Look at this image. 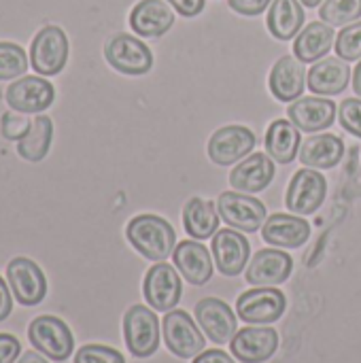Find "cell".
<instances>
[{"label":"cell","mask_w":361,"mask_h":363,"mask_svg":"<svg viewBox=\"0 0 361 363\" xmlns=\"http://www.w3.org/2000/svg\"><path fill=\"white\" fill-rule=\"evenodd\" d=\"M294 259L279 249H262L253 255L247 268V283L255 287H277L289 279Z\"/></svg>","instance_id":"cell-16"},{"label":"cell","mask_w":361,"mask_h":363,"mask_svg":"<svg viewBox=\"0 0 361 363\" xmlns=\"http://www.w3.org/2000/svg\"><path fill=\"white\" fill-rule=\"evenodd\" d=\"M106 62L121 74H147L153 68L151 49L132 34H115L104 45Z\"/></svg>","instance_id":"cell-4"},{"label":"cell","mask_w":361,"mask_h":363,"mask_svg":"<svg viewBox=\"0 0 361 363\" xmlns=\"http://www.w3.org/2000/svg\"><path fill=\"white\" fill-rule=\"evenodd\" d=\"M17 363H47V359H45L43 355L34 353V351H28V353H23V355L19 357V362Z\"/></svg>","instance_id":"cell-41"},{"label":"cell","mask_w":361,"mask_h":363,"mask_svg":"<svg viewBox=\"0 0 361 363\" xmlns=\"http://www.w3.org/2000/svg\"><path fill=\"white\" fill-rule=\"evenodd\" d=\"M255 134L247 125H223L209 140V157L217 166L243 162L255 149Z\"/></svg>","instance_id":"cell-12"},{"label":"cell","mask_w":361,"mask_h":363,"mask_svg":"<svg viewBox=\"0 0 361 363\" xmlns=\"http://www.w3.org/2000/svg\"><path fill=\"white\" fill-rule=\"evenodd\" d=\"M251 255L249 240L238 230H219L213 236V257L223 277H238Z\"/></svg>","instance_id":"cell-17"},{"label":"cell","mask_w":361,"mask_h":363,"mask_svg":"<svg viewBox=\"0 0 361 363\" xmlns=\"http://www.w3.org/2000/svg\"><path fill=\"white\" fill-rule=\"evenodd\" d=\"M162 330H164L166 347L174 357L191 359V357H198L206 347L202 332L198 330V325L185 311L166 313L162 321Z\"/></svg>","instance_id":"cell-6"},{"label":"cell","mask_w":361,"mask_h":363,"mask_svg":"<svg viewBox=\"0 0 361 363\" xmlns=\"http://www.w3.org/2000/svg\"><path fill=\"white\" fill-rule=\"evenodd\" d=\"M74 363H126L123 355L104 345H85L79 349Z\"/></svg>","instance_id":"cell-34"},{"label":"cell","mask_w":361,"mask_h":363,"mask_svg":"<svg viewBox=\"0 0 361 363\" xmlns=\"http://www.w3.org/2000/svg\"><path fill=\"white\" fill-rule=\"evenodd\" d=\"M319 17L330 26H349L361 19V0H323Z\"/></svg>","instance_id":"cell-31"},{"label":"cell","mask_w":361,"mask_h":363,"mask_svg":"<svg viewBox=\"0 0 361 363\" xmlns=\"http://www.w3.org/2000/svg\"><path fill=\"white\" fill-rule=\"evenodd\" d=\"M6 281L21 306H36L47 296V279L43 270L28 257H15L9 262Z\"/></svg>","instance_id":"cell-11"},{"label":"cell","mask_w":361,"mask_h":363,"mask_svg":"<svg viewBox=\"0 0 361 363\" xmlns=\"http://www.w3.org/2000/svg\"><path fill=\"white\" fill-rule=\"evenodd\" d=\"M185 232L196 240H206L219 230V211L217 204L204 198H191L183 208Z\"/></svg>","instance_id":"cell-29"},{"label":"cell","mask_w":361,"mask_h":363,"mask_svg":"<svg viewBox=\"0 0 361 363\" xmlns=\"http://www.w3.org/2000/svg\"><path fill=\"white\" fill-rule=\"evenodd\" d=\"M262 236L268 245L281 247V249H298L311 238V225L298 215H287V213H277L272 215L264 228Z\"/></svg>","instance_id":"cell-22"},{"label":"cell","mask_w":361,"mask_h":363,"mask_svg":"<svg viewBox=\"0 0 361 363\" xmlns=\"http://www.w3.org/2000/svg\"><path fill=\"white\" fill-rule=\"evenodd\" d=\"M328 196V181L313 168H302L294 174L285 204L294 215H313Z\"/></svg>","instance_id":"cell-10"},{"label":"cell","mask_w":361,"mask_h":363,"mask_svg":"<svg viewBox=\"0 0 361 363\" xmlns=\"http://www.w3.org/2000/svg\"><path fill=\"white\" fill-rule=\"evenodd\" d=\"M143 294L147 304L157 313H170L174 311V306L181 300L183 294V285L181 279L177 274V270L166 264V262H157L155 266L149 268L145 283H143Z\"/></svg>","instance_id":"cell-9"},{"label":"cell","mask_w":361,"mask_h":363,"mask_svg":"<svg viewBox=\"0 0 361 363\" xmlns=\"http://www.w3.org/2000/svg\"><path fill=\"white\" fill-rule=\"evenodd\" d=\"M21 345L11 334H0V363H15L19 357Z\"/></svg>","instance_id":"cell-37"},{"label":"cell","mask_w":361,"mask_h":363,"mask_svg":"<svg viewBox=\"0 0 361 363\" xmlns=\"http://www.w3.org/2000/svg\"><path fill=\"white\" fill-rule=\"evenodd\" d=\"M300 130L287 121V119H277L270 123L266 132V151L277 164H291L296 155L300 153Z\"/></svg>","instance_id":"cell-28"},{"label":"cell","mask_w":361,"mask_h":363,"mask_svg":"<svg viewBox=\"0 0 361 363\" xmlns=\"http://www.w3.org/2000/svg\"><path fill=\"white\" fill-rule=\"evenodd\" d=\"M334 28L326 21H311L306 28L300 30L294 43V55L298 60L306 62H317L330 53L334 47Z\"/></svg>","instance_id":"cell-25"},{"label":"cell","mask_w":361,"mask_h":363,"mask_svg":"<svg viewBox=\"0 0 361 363\" xmlns=\"http://www.w3.org/2000/svg\"><path fill=\"white\" fill-rule=\"evenodd\" d=\"M166 2L172 4V9L181 13L183 17H196L206 6V0H166Z\"/></svg>","instance_id":"cell-38"},{"label":"cell","mask_w":361,"mask_h":363,"mask_svg":"<svg viewBox=\"0 0 361 363\" xmlns=\"http://www.w3.org/2000/svg\"><path fill=\"white\" fill-rule=\"evenodd\" d=\"M274 174V160L266 153H253L230 172V185L240 194H257L272 183Z\"/></svg>","instance_id":"cell-19"},{"label":"cell","mask_w":361,"mask_h":363,"mask_svg":"<svg viewBox=\"0 0 361 363\" xmlns=\"http://www.w3.org/2000/svg\"><path fill=\"white\" fill-rule=\"evenodd\" d=\"M130 26L143 38H160L174 26L172 6L166 0H140L130 13Z\"/></svg>","instance_id":"cell-20"},{"label":"cell","mask_w":361,"mask_h":363,"mask_svg":"<svg viewBox=\"0 0 361 363\" xmlns=\"http://www.w3.org/2000/svg\"><path fill=\"white\" fill-rule=\"evenodd\" d=\"M28 70V55L19 45L0 43V81L15 79Z\"/></svg>","instance_id":"cell-32"},{"label":"cell","mask_w":361,"mask_h":363,"mask_svg":"<svg viewBox=\"0 0 361 363\" xmlns=\"http://www.w3.org/2000/svg\"><path fill=\"white\" fill-rule=\"evenodd\" d=\"M287 308V298L281 289L274 287H257L240 294L236 300V313L240 321L253 325L274 323L283 317Z\"/></svg>","instance_id":"cell-5"},{"label":"cell","mask_w":361,"mask_h":363,"mask_svg":"<svg viewBox=\"0 0 361 363\" xmlns=\"http://www.w3.org/2000/svg\"><path fill=\"white\" fill-rule=\"evenodd\" d=\"M196 321L215 345H228L236 336V315L219 298H204L196 304Z\"/></svg>","instance_id":"cell-13"},{"label":"cell","mask_w":361,"mask_h":363,"mask_svg":"<svg viewBox=\"0 0 361 363\" xmlns=\"http://www.w3.org/2000/svg\"><path fill=\"white\" fill-rule=\"evenodd\" d=\"M126 236L130 245L147 259L151 262H164L172 255V249L177 247V234L174 228L157 215H138L134 217L128 228Z\"/></svg>","instance_id":"cell-1"},{"label":"cell","mask_w":361,"mask_h":363,"mask_svg":"<svg viewBox=\"0 0 361 363\" xmlns=\"http://www.w3.org/2000/svg\"><path fill=\"white\" fill-rule=\"evenodd\" d=\"M228 4L240 15L255 17V15L264 13L272 4V0H228Z\"/></svg>","instance_id":"cell-36"},{"label":"cell","mask_w":361,"mask_h":363,"mask_svg":"<svg viewBox=\"0 0 361 363\" xmlns=\"http://www.w3.org/2000/svg\"><path fill=\"white\" fill-rule=\"evenodd\" d=\"M55 98L53 85L43 77H23L6 89V102L15 113H40Z\"/></svg>","instance_id":"cell-15"},{"label":"cell","mask_w":361,"mask_h":363,"mask_svg":"<svg viewBox=\"0 0 361 363\" xmlns=\"http://www.w3.org/2000/svg\"><path fill=\"white\" fill-rule=\"evenodd\" d=\"M336 113H338L336 104L332 100L319 98V96L298 98L291 102V106H287L289 121L300 132H306V134L330 128L336 119Z\"/></svg>","instance_id":"cell-18"},{"label":"cell","mask_w":361,"mask_h":363,"mask_svg":"<svg viewBox=\"0 0 361 363\" xmlns=\"http://www.w3.org/2000/svg\"><path fill=\"white\" fill-rule=\"evenodd\" d=\"M304 6H309V9H315V6H319V4H323V0H300Z\"/></svg>","instance_id":"cell-43"},{"label":"cell","mask_w":361,"mask_h":363,"mask_svg":"<svg viewBox=\"0 0 361 363\" xmlns=\"http://www.w3.org/2000/svg\"><path fill=\"white\" fill-rule=\"evenodd\" d=\"M123 338L134 357H151L160 347V319L155 311L140 304L132 306L123 315Z\"/></svg>","instance_id":"cell-2"},{"label":"cell","mask_w":361,"mask_h":363,"mask_svg":"<svg viewBox=\"0 0 361 363\" xmlns=\"http://www.w3.org/2000/svg\"><path fill=\"white\" fill-rule=\"evenodd\" d=\"M13 311V300H11V291L4 283V279L0 277V321H4Z\"/></svg>","instance_id":"cell-40"},{"label":"cell","mask_w":361,"mask_h":363,"mask_svg":"<svg viewBox=\"0 0 361 363\" xmlns=\"http://www.w3.org/2000/svg\"><path fill=\"white\" fill-rule=\"evenodd\" d=\"M279 334L272 328H243L230 342L232 355L243 363H264L274 357Z\"/></svg>","instance_id":"cell-14"},{"label":"cell","mask_w":361,"mask_h":363,"mask_svg":"<svg viewBox=\"0 0 361 363\" xmlns=\"http://www.w3.org/2000/svg\"><path fill=\"white\" fill-rule=\"evenodd\" d=\"M336 53L345 62H355L361 60V19L355 23H349L340 30L336 36Z\"/></svg>","instance_id":"cell-33"},{"label":"cell","mask_w":361,"mask_h":363,"mask_svg":"<svg viewBox=\"0 0 361 363\" xmlns=\"http://www.w3.org/2000/svg\"><path fill=\"white\" fill-rule=\"evenodd\" d=\"M51 136H53V123L47 115H38L30 130L17 140V153L28 160V162H40L51 147Z\"/></svg>","instance_id":"cell-30"},{"label":"cell","mask_w":361,"mask_h":363,"mask_svg":"<svg viewBox=\"0 0 361 363\" xmlns=\"http://www.w3.org/2000/svg\"><path fill=\"white\" fill-rule=\"evenodd\" d=\"M219 217L238 232H257L266 223V206L253 196L240 191H223L217 198Z\"/></svg>","instance_id":"cell-7"},{"label":"cell","mask_w":361,"mask_h":363,"mask_svg":"<svg viewBox=\"0 0 361 363\" xmlns=\"http://www.w3.org/2000/svg\"><path fill=\"white\" fill-rule=\"evenodd\" d=\"M351 81V68L343 57H326L315 62L306 74L309 89L317 96H336L347 89Z\"/></svg>","instance_id":"cell-24"},{"label":"cell","mask_w":361,"mask_h":363,"mask_svg":"<svg viewBox=\"0 0 361 363\" xmlns=\"http://www.w3.org/2000/svg\"><path fill=\"white\" fill-rule=\"evenodd\" d=\"M194 363H236L226 351H219V349H211V351H202Z\"/></svg>","instance_id":"cell-39"},{"label":"cell","mask_w":361,"mask_h":363,"mask_svg":"<svg viewBox=\"0 0 361 363\" xmlns=\"http://www.w3.org/2000/svg\"><path fill=\"white\" fill-rule=\"evenodd\" d=\"M68 60V38L62 28L57 26H47L43 28L30 47V64L32 68L43 74L51 77L62 72Z\"/></svg>","instance_id":"cell-8"},{"label":"cell","mask_w":361,"mask_h":363,"mask_svg":"<svg viewBox=\"0 0 361 363\" xmlns=\"http://www.w3.org/2000/svg\"><path fill=\"white\" fill-rule=\"evenodd\" d=\"M266 21L274 38L291 40L304 26V4L300 0H272Z\"/></svg>","instance_id":"cell-27"},{"label":"cell","mask_w":361,"mask_h":363,"mask_svg":"<svg viewBox=\"0 0 361 363\" xmlns=\"http://www.w3.org/2000/svg\"><path fill=\"white\" fill-rule=\"evenodd\" d=\"M28 338L38 353H43L53 362H66L74 349V338L70 328L62 319L51 315L36 317L28 328Z\"/></svg>","instance_id":"cell-3"},{"label":"cell","mask_w":361,"mask_h":363,"mask_svg":"<svg viewBox=\"0 0 361 363\" xmlns=\"http://www.w3.org/2000/svg\"><path fill=\"white\" fill-rule=\"evenodd\" d=\"M172 262L177 270L191 285H206L213 277V259L204 245L185 240L179 242L172 251Z\"/></svg>","instance_id":"cell-23"},{"label":"cell","mask_w":361,"mask_h":363,"mask_svg":"<svg viewBox=\"0 0 361 363\" xmlns=\"http://www.w3.org/2000/svg\"><path fill=\"white\" fill-rule=\"evenodd\" d=\"M338 119L347 132L361 138V98L343 100V104L338 106Z\"/></svg>","instance_id":"cell-35"},{"label":"cell","mask_w":361,"mask_h":363,"mask_svg":"<svg viewBox=\"0 0 361 363\" xmlns=\"http://www.w3.org/2000/svg\"><path fill=\"white\" fill-rule=\"evenodd\" d=\"M353 89H355V94L361 98V60L357 62L355 70H353Z\"/></svg>","instance_id":"cell-42"},{"label":"cell","mask_w":361,"mask_h":363,"mask_svg":"<svg viewBox=\"0 0 361 363\" xmlns=\"http://www.w3.org/2000/svg\"><path fill=\"white\" fill-rule=\"evenodd\" d=\"M306 87L304 62L296 55H283L270 70V91L281 102H294Z\"/></svg>","instance_id":"cell-21"},{"label":"cell","mask_w":361,"mask_h":363,"mask_svg":"<svg viewBox=\"0 0 361 363\" xmlns=\"http://www.w3.org/2000/svg\"><path fill=\"white\" fill-rule=\"evenodd\" d=\"M345 155V143L336 134H317L302 143L300 162L306 168H334Z\"/></svg>","instance_id":"cell-26"}]
</instances>
